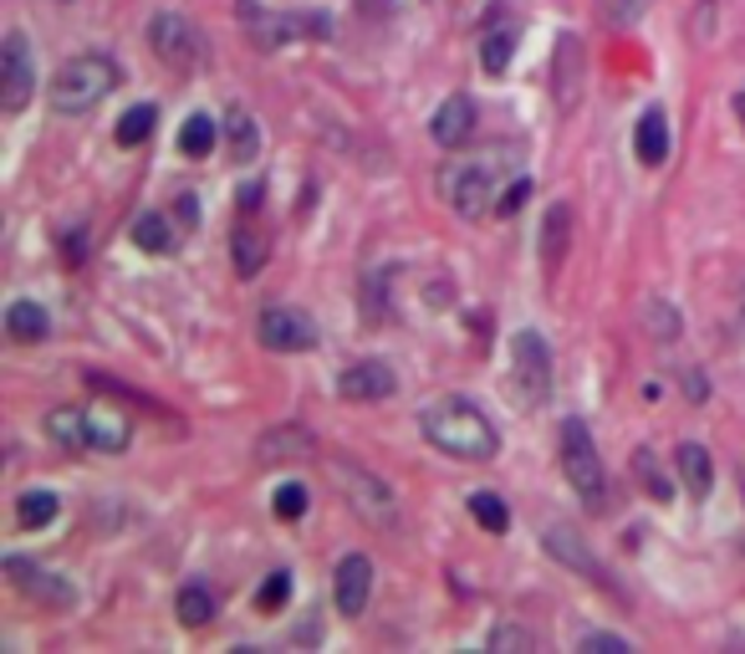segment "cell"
Wrapping results in <instances>:
<instances>
[{
    "mask_svg": "<svg viewBox=\"0 0 745 654\" xmlns=\"http://www.w3.org/2000/svg\"><path fill=\"white\" fill-rule=\"evenodd\" d=\"M735 118L745 123V93H735Z\"/></svg>",
    "mask_w": 745,
    "mask_h": 654,
    "instance_id": "obj_45",
    "label": "cell"
},
{
    "mask_svg": "<svg viewBox=\"0 0 745 654\" xmlns=\"http://www.w3.org/2000/svg\"><path fill=\"white\" fill-rule=\"evenodd\" d=\"M154 123H159V107L138 103V107H128V113H123V123H118V134H113V138H118L123 148H138L148 134H154Z\"/></svg>",
    "mask_w": 745,
    "mask_h": 654,
    "instance_id": "obj_32",
    "label": "cell"
},
{
    "mask_svg": "<svg viewBox=\"0 0 745 654\" xmlns=\"http://www.w3.org/2000/svg\"><path fill=\"white\" fill-rule=\"evenodd\" d=\"M174 614H179V624L185 629L214 624V593L204 583H185L179 588V599H174Z\"/></svg>",
    "mask_w": 745,
    "mask_h": 654,
    "instance_id": "obj_26",
    "label": "cell"
},
{
    "mask_svg": "<svg viewBox=\"0 0 745 654\" xmlns=\"http://www.w3.org/2000/svg\"><path fill=\"white\" fill-rule=\"evenodd\" d=\"M562 470L573 491L583 496L587 511H602L608 507V476H602V460H598V445H592V429L583 419H562Z\"/></svg>",
    "mask_w": 745,
    "mask_h": 654,
    "instance_id": "obj_4",
    "label": "cell"
},
{
    "mask_svg": "<svg viewBox=\"0 0 745 654\" xmlns=\"http://www.w3.org/2000/svg\"><path fill=\"white\" fill-rule=\"evenodd\" d=\"M475 103H470L465 93H450L440 107H434V123H429V138L440 148H460V144H470L475 138Z\"/></svg>",
    "mask_w": 745,
    "mask_h": 654,
    "instance_id": "obj_14",
    "label": "cell"
},
{
    "mask_svg": "<svg viewBox=\"0 0 745 654\" xmlns=\"http://www.w3.org/2000/svg\"><path fill=\"white\" fill-rule=\"evenodd\" d=\"M230 256H235V271L240 277H255V271L266 267V236L251 226H240L235 236H230Z\"/></svg>",
    "mask_w": 745,
    "mask_h": 654,
    "instance_id": "obj_28",
    "label": "cell"
},
{
    "mask_svg": "<svg viewBox=\"0 0 745 654\" xmlns=\"http://www.w3.org/2000/svg\"><path fill=\"white\" fill-rule=\"evenodd\" d=\"M633 476H639V486H643V496L649 501H674V486H669V476L659 470V460H653V450H633Z\"/></svg>",
    "mask_w": 745,
    "mask_h": 654,
    "instance_id": "obj_30",
    "label": "cell"
},
{
    "mask_svg": "<svg viewBox=\"0 0 745 654\" xmlns=\"http://www.w3.org/2000/svg\"><path fill=\"white\" fill-rule=\"evenodd\" d=\"M674 466H679V481H684V491H690L694 501H705V496L715 491V460H710L705 445L684 440L674 450Z\"/></svg>",
    "mask_w": 745,
    "mask_h": 654,
    "instance_id": "obj_18",
    "label": "cell"
},
{
    "mask_svg": "<svg viewBox=\"0 0 745 654\" xmlns=\"http://www.w3.org/2000/svg\"><path fill=\"white\" fill-rule=\"evenodd\" d=\"M741 552H745V537H741Z\"/></svg>",
    "mask_w": 745,
    "mask_h": 654,
    "instance_id": "obj_47",
    "label": "cell"
},
{
    "mask_svg": "<svg viewBox=\"0 0 745 654\" xmlns=\"http://www.w3.org/2000/svg\"><path fill=\"white\" fill-rule=\"evenodd\" d=\"M317 450L312 429L306 425H271L261 440H255V466H281V460H306Z\"/></svg>",
    "mask_w": 745,
    "mask_h": 654,
    "instance_id": "obj_16",
    "label": "cell"
},
{
    "mask_svg": "<svg viewBox=\"0 0 745 654\" xmlns=\"http://www.w3.org/2000/svg\"><path fill=\"white\" fill-rule=\"evenodd\" d=\"M526 200H532V179H511V185L501 189V200H495V215H501V220H511V215H516Z\"/></svg>",
    "mask_w": 745,
    "mask_h": 654,
    "instance_id": "obj_39",
    "label": "cell"
},
{
    "mask_svg": "<svg viewBox=\"0 0 745 654\" xmlns=\"http://www.w3.org/2000/svg\"><path fill=\"white\" fill-rule=\"evenodd\" d=\"M113 87H118V62L107 52H82L56 68V77L46 82V103H52L56 113H67V118H82V113H93Z\"/></svg>",
    "mask_w": 745,
    "mask_h": 654,
    "instance_id": "obj_2",
    "label": "cell"
},
{
    "mask_svg": "<svg viewBox=\"0 0 745 654\" xmlns=\"http://www.w3.org/2000/svg\"><path fill=\"white\" fill-rule=\"evenodd\" d=\"M419 429H424V440L434 445V450L454 455V460H491V455L501 450V429H495L470 399L429 404Z\"/></svg>",
    "mask_w": 745,
    "mask_h": 654,
    "instance_id": "obj_1",
    "label": "cell"
},
{
    "mask_svg": "<svg viewBox=\"0 0 745 654\" xmlns=\"http://www.w3.org/2000/svg\"><path fill=\"white\" fill-rule=\"evenodd\" d=\"M235 21L255 52H281V46H292V41L327 37V31H333V21L317 11H271L261 0H235Z\"/></svg>",
    "mask_w": 745,
    "mask_h": 654,
    "instance_id": "obj_3",
    "label": "cell"
},
{
    "mask_svg": "<svg viewBox=\"0 0 745 654\" xmlns=\"http://www.w3.org/2000/svg\"><path fill=\"white\" fill-rule=\"evenodd\" d=\"M583 650H612V654H633V640H623V634H587Z\"/></svg>",
    "mask_w": 745,
    "mask_h": 654,
    "instance_id": "obj_41",
    "label": "cell"
},
{
    "mask_svg": "<svg viewBox=\"0 0 745 654\" xmlns=\"http://www.w3.org/2000/svg\"><path fill=\"white\" fill-rule=\"evenodd\" d=\"M255 338H261V347H271V353H306V347H317V322L306 318L302 308L271 302V308H261V318H255Z\"/></svg>",
    "mask_w": 745,
    "mask_h": 654,
    "instance_id": "obj_10",
    "label": "cell"
},
{
    "mask_svg": "<svg viewBox=\"0 0 745 654\" xmlns=\"http://www.w3.org/2000/svg\"><path fill=\"white\" fill-rule=\"evenodd\" d=\"M174 220L185 230H195L200 226V200H195V195H179V200H174Z\"/></svg>",
    "mask_w": 745,
    "mask_h": 654,
    "instance_id": "obj_42",
    "label": "cell"
},
{
    "mask_svg": "<svg viewBox=\"0 0 745 654\" xmlns=\"http://www.w3.org/2000/svg\"><path fill=\"white\" fill-rule=\"evenodd\" d=\"M286 599H292V573H286V568L266 573V583L255 588V609H261V614H281Z\"/></svg>",
    "mask_w": 745,
    "mask_h": 654,
    "instance_id": "obj_33",
    "label": "cell"
},
{
    "mask_svg": "<svg viewBox=\"0 0 745 654\" xmlns=\"http://www.w3.org/2000/svg\"><path fill=\"white\" fill-rule=\"evenodd\" d=\"M87 384H93V388H103V394H113V399H128V404H144V409H148V414H164V404L144 399V394H138V388L118 384V378H107V374H87Z\"/></svg>",
    "mask_w": 745,
    "mask_h": 654,
    "instance_id": "obj_37",
    "label": "cell"
},
{
    "mask_svg": "<svg viewBox=\"0 0 745 654\" xmlns=\"http://www.w3.org/2000/svg\"><path fill=\"white\" fill-rule=\"evenodd\" d=\"M82 256H87V236H82V230H72V236H67V261H82Z\"/></svg>",
    "mask_w": 745,
    "mask_h": 654,
    "instance_id": "obj_44",
    "label": "cell"
},
{
    "mask_svg": "<svg viewBox=\"0 0 745 654\" xmlns=\"http://www.w3.org/2000/svg\"><path fill=\"white\" fill-rule=\"evenodd\" d=\"M633 154H639V164H664L669 159V118L664 107H649L639 118V128H633Z\"/></svg>",
    "mask_w": 745,
    "mask_h": 654,
    "instance_id": "obj_20",
    "label": "cell"
},
{
    "mask_svg": "<svg viewBox=\"0 0 745 654\" xmlns=\"http://www.w3.org/2000/svg\"><path fill=\"white\" fill-rule=\"evenodd\" d=\"M511 368H516V394L521 404H546L552 399V347L536 328H521L511 338Z\"/></svg>",
    "mask_w": 745,
    "mask_h": 654,
    "instance_id": "obj_8",
    "label": "cell"
},
{
    "mask_svg": "<svg viewBox=\"0 0 745 654\" xmlns=\"http://www.w3.org/2000/svg\"><path fill=\"white\" fill-rule=\"evenodd\" d=\"M653 0H608V21L612 27H633V21H643V11H649Z\"/></svg>",
    "mask_w": 745,
    "mask_h": 654,
    "instance_id": "obj_40",
    "label": "cell"
},
{
    "mask_svg": "<svg viewBox=\"0 0 745 654\" xmlns=\"http://www.w3.org/2000/svg\"><path fill=\"white\" fill-rule=\"evenodd\" d=\"M643 322H649V333L659 338V343H674V338H679V312L669 308V302H659V297L643 308Z\"/></svg>",
    "mask_w": 745,
    "mask_h": 654,
    "instance_id": "obj_34",
    "label": "cell"
},
{
    "mask_svg": "<svg viewBox=\"0 0 745 654\" xmlns=\"http://www.w3.org/2000/svg\"><path fill=\"white\" fill-rule=\"evenodd\" d=\"M6 333H11L15 343H46V338H52V318H46L41 302H11V312H6Z\"/></svg>",
    "mask_w": 745,
    "mask_h": 654,
    "instance_id": "obj_22",
    "label": "cell"
},
{
    "mask_svg": "<svg viewBox=\"0 0 745 654\" xmlns=\"http://www.w3.org/2000/svg\"><path fill=\"white\" fill-rule=\"evenodd\" d=\"M6 578H11L31 603H41V609H56V614L77 609V588L56 573V568H41V562H31V558H6Z\"/></svg>",
    "mask_w": 745,
    "mask_h": 654,
    "instance_id": "obj_11",
    "label": "cell"
},
{
    "mask_svg": "<svg viewBox=\"0 0 745 654\" xmlns=\"http://www.w3.org/2000/svg\"><path fill=\"white\" fill-rule=\"evenodd\" d=\"M87 429H93V450L103 455H118L128 450V440H134V425H128V414L123 409H87Z\"/></svg>",
    "mask_w": 745,
    "mask_h": 654,
    "instance_id": "obj_19",
    "label": "cell"
},
{
    "mask_svg": "<svg viewBox=\"0 0 745 654\" xmlns=\"http://www.w3.org/2000/svg\"><path fill=\"white\" fill-rule=\"evenodd\" d=\"M470 517H475L491 537L511 532V511H506V501H501L495 491H470Z\"/></svg>",
    "mask_w": 745,
    "mask_h": 654,
    "instance_id": "obj_31",
    "label": "cell"
},
{
    "mask_svg": "<svg viewBox=\"0 0 745 654\" xmlns=\"http://www.w3.org/2000/svg\"><path fill=\"white\" fill-rule=\"evenodd\" d=\"M225 144H230V159H235V164H251L255 154H261V128H255V118L245 113V107H230Z\"/></svg>",
    "mask_w": 745,
    "mask_h": 654,
    "instance_id": "obj_25",
    "label": "cell"
},
{
    "mask_svg": "<svg viewBox=\"0 0 745 654\" xmlns=\"http://www.w3.org/2000/svg\"><path fill=\"white\" fill-rule=\"evenodd\" d=\"M444 195H450L454 215L460 220H480V215H491L495 200H501V164L491 159H470L444 179Z\"/></svg>",
    "mask_w": 745,
    "mask_h": 654,
    "instance_id": "obj_6",
    "label": "cell"
},
{
    "mask_svg": "<svg viewBox=\"0 0 745 654\" xmlns=\"http://www.w3.org/2000/svg\"><path fill=\"white\" fill-rule=\"evenodd\" d=\"M368 599H372V562L363 558V552H347L343 562H337L333 573V603L343 619H363L368 614Z\"/></svg>",
    "mask_w": 745,
    "mask_h": 654,
    "instance_id": "obj_12",
    "label": "cell"
},
{
    "mask_svg": "<svg viewBox=\"0 0 745 654\" xmlns=\"http://www.w3.org/2000/svg\"><path fill=\"white\" fill-rule=\"evenodd\" d=\"M148 46H154V56L174 72H195V68H204V56H210V46H204V37L195 31V21L179 11H159L148 21Z\"/></svg>",
    "mask_w": 745,
    "mask_h": 654,
    "instance_id": "obj_5",
    "label": "cell"
},
{
    "mask_svg": "<svg viewBox=\"0 0 745 654\" xmlns=\"http://www.w3.org/2000/svg\"><path fill=\"white\" fill-rule=\"evenodd\" d=\"M542 267H546V277H557L562 271V261H567V251H573V210L567 205H546V215H542Z\"/></svg>",
    "mask_w": 745,
    "mask_h": 654,
    "instance_id": "obj_17",
    "label": "cell"
},
{
    "mask_svg": "<svg viewBox=\"0 0 745 654\" xmlns=\"http://www.w3.org/2000/svg\"><path fill=\"white\" fill-rule=\"evenodd\" d=\"M542 542H546V552L562 562V568H573V573H583L587 583H598L602 593H618V583H612L608 573H602V562H598V552L587 548L577 532H567V527H546L542 532Z\"/></svg>",
    "mask_w": 745,
    "mask_h": 654,
    "instance_id": "obj_13",
    "label": "cell"
},
{
    "mask_svg": "<svg viewBox=\"0 0 745 654\" xmlns=\"http://www.w3.org/2000/svg\"><path fill=\"white\" fill-rule=\"evenodd\" d=\"M31 97H36L31 41L21 37V31H6V46H0V113H6V118H21Z\"/></svg>",
    "mask_w": 745,
    "mask_h": 654,
    "instance_id": "obj_7",
    "label": "cell"
},
{
    "mask_svg": "<svg viewBox=\"0 0 745 654\" xmlns=\"http://www.w3.org/2000/svg\"><path fill=\"white\" fill-rule=\"evenodd\" d=\"M337 388H343V399H353V404H378V399H388V394H394V368H388V363H378V359L347 363L343 378H337Z\"/></svg>",
    "mask_w": 745,
    "mask_h": 654,
    "instance_id": "obj_15",
    "label": "cell"
},
{
    "mask_svg": "<svg viewBox=\"0 0 745 654\" xmlns=\"http://www.w3.org/2000/svg\"><path fill=\"white\" fill-rule=\"evenodd\" d=\"M271 511H276L281 521H302L306 517V486L302 481H286L276 496H271Z\"/></svg>",
    "mask_w": 745,
    "mask_h": 654,
    "instance_id": "obj_35",
    "label": "cell"
},
{
    "mask_svg": "<svg viewBox=\"0 0 745 654\" xmlns=\"http://www.w3.org/2000/svg\"><path fill=\"white\" fill-rule=\"evenodd\" d=\"M679 388H684V394H690V399H705V394H710L705 374H694V368H684V374H679Z\"/></svg>",
    "mask_w": 745,
    "mask_h": 654,
    "instance_id": "obj_43",
    "label": "cell"
},
{
    "mask_svg": "<svg viewBox=\"0 0 745 654\" xmlns=\"http://www.w3.org/2000/svg\"><path fill=\"white\" fill-rule=\"evenodd\" d=\"M134 246L148 256H169L174 251V226H169V215L164 210H148L134 220Z\"/></svg>",
    "mask_w": 745,
    "mask_h": 654,
    "instance_id": "obj_27",
    "label": "cell"
},
{
    "mask_svg": "<svg viewBox=\"0 0 745 654\" xmlns=\"http://www.w3.org/2000/svg\"><path fill=\"white\" fill-rule=\"evenodd\" d=\"M741 338H745V312H741Z\"/></svg>",
    "mask_w": 745,
    "mask_h": 654,
    "instance_id": "obj_46",
    "label": "cell"
},
{
    "mask_svg": "<svg viewBox=\"0 0 745 654\" xmlns=\"http://www.w3.org/2000/svg\"><path fill=\"white\" fill-rule=\"evenodd\" d=\"M46 435H52L62 450H93L87 409H52V414H46Z\"/></svg>",
    "mask_w": 745,
    "mask_h": 654,
    "instance_id": "obj_24",
    "label": "cell"
},
{
    "mask_svg": "<svg viewBox=\"0 0 745 654\" xmlns=\"http://www.w3.org/2000/svg\"><path fill=\"white\" fill-rule=\"evenodd\" d=\"M220 128H225V123H214L210 113H189V118L179 123V154H185V159H210V148L220 144Z\"/></svg>",
    "mask_w": 745,
    "mask_h": 654,
    "instance_id": "obj_23",
    "label": "cell"
},
{
    "mask_svg": "<svg viewBox=\"0 0 745 654\" xmlns=\"http://www.w3.org/2000/svg\"><path fill=\"white\" fill-rule=\"evenodd\" d=\"M384 281H388V271H378L372 281H363V318H368V322H388V308H384L388 287H384Z\"/></svg>",
    "mask_w": 745,
    "mask_h": 654,
    "instance_id": "obj_38",
    "label": "cell"
},
{
    "mask_svg": "<svg viewBox=\"0 0 745 654\" xmlns=\"http://www.w3.org/2000/svg\"><path fill=\"white\" fill-rule=\"evenodd\" d=\"M56 511H62V501H56V491H46V486H31V491L15 496V527H21V532L52 527Z\"/></svg>",
    "mask_w": 745,
    "mask_h": 654,
    "instance_id": "obj_21",
    "label": "cell"
},
{
    "mask_svg": "<svg viewBox=\"0 0 745 654\" xmlns=\"http://www.w3.org/2000/svg\"><path fill=\"white\" fill-rule=\"evenodd\" d=\"M327 476L343 486V501L358 511V517L394 521V491H388L372 470H363V466H353V460H343V455H333V460H327Z\"/></svg>",
    "mask_w": 745,
    "mask_h": 654,
    "instance_id": "obj_9",
    "label": "cell"
},
{
    "mask_svg": "<svg viewBox=\"0 0 745 654\" xmlns=\"http://www.w3.org/2000/svg\"><path fill=\"white\" fill-rule=\"evenodd\" d=\"M511 52H516V31L511 27L485 31V41H480V68L491 72V77H501V72L511 68Z\"/></svg>",
    "mask_w": 745,
    "mask_h": 654,
    "instance_id": "obj_29",
    "label": "cell"
},
{
    "mask_svg": "<svg viewBox=\"0 0 745 654\" xmlns=\"http://www.w3.org/2000/svg\"><path fill=\"white\" fill-rule=\"evenodd\" d=\"M485 644H491V650H521V654H532V650H536V634H532V629H521V624H495L491 634H485Z\"/></svg>",
    "mask_w": 745,
    "mask_h": 654,
    "instance_id": "obj_36",
    "label": "cell"
}]
</instances>
